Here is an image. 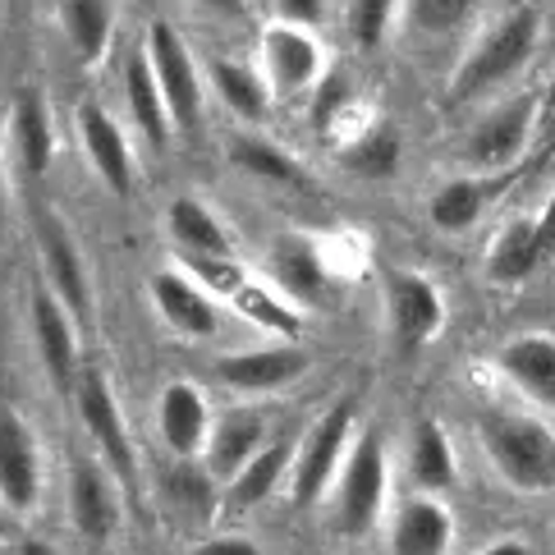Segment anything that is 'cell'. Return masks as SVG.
Segmentation results:
<instances>
[{"label": "cell", "instance_id": "1", "mask_svg": "<svg viewBox=\"0 0 555 555\" xmlns=\"http://www.w3.org/2000/svg\"><path fill=\"white\" fill-rule=\"evenodd\" d=\"M478 441L495 478L524 495L555 491V427L528 413H482Z\"/></svg>", "mask_w": 555, "mask_h": 555}, {"label": "cell", "instance_id": "2", "mask_svg": "<svg viewBox=\"0 0 555 555\" xmlns=\"http://www.w3.org/2000/svg\"><path fill=\"white\" fill-rule=\"evenodd\" d=\"M542 47V14L532 5L509 10L464 51V61L450 74V96L454 102H468V96H482L491 88L509 83L532 55Z\"/></svg>", "mask_w": 555, "mask_h": 555}, {"label": "cell", "instance_id": "3", "mask_svg": "<svg viewBox=\"0 0 555 555\" xmlns=\"http://www.w3.org/2000/svg\"><path fill=\"white\" fill-rule=\"evenodd\" d=\"M386 491H390V464H386V441L382 431L353 436L345 454V468L335 478V524L349 538H363L386 514Z\"/></svg>", "mask_w": 555, "mask_h": 555}, {"label": "cell", "instance_id": "4", "mask_svg": "<svg viewBox=\"0 0 555 555\" xmlns=\"http://www.w3.org/2000/svg\"><path fill=\"white\" fill-rule=\"evenodd\" d=\"M353 418H359L353 400H335L322 418L312 423L304 446L294 450V478H289L294 505H317L335 487V478H340V468H345V454L353 446Z\"/></svg>", "mask_w": 555, "mask_h": 555}, {"label": "cell", "instance_id": "5", "mask_svg": "<svg viewBox=\"0 0 555 555\" xmlns=\"http://www.w3.org/2000/svg\"><path fill=\"white\" fill-rule=\"evenodd\" d=\"M257 55H262V74L267 83L275 88V96H299L312 92L317 78L331 69L326 42L312 28L285 24V18H271L257 37Z\"/></svg>", "mask_w": 555, "mask_h": 555}, {"label": "cell", "instance_id": "6", "mask_svg": "<svg viewBox=\"0 0 555 555\" xmlns=\"http://www.w3.org/2000/svg\"><path fill=\"white\" fill-rule=\"evenodd\" d=\"M147 61H152V74L156 83H162V96H166V111H170V125L175 129H193L197 115H203V102H207V88H203V74L193 65V51L175 24L166 18H156L147 28Z\"/></svg>", "mask_w": 555, "mask_h": 555}, {"label": "cell", "instance_id": "7", "mask_svg": "<svg viewBox=\"0 0 555 555\" xmlns=\"http://www.w3.org/2000/svg\"><path fill=\"white\" fill-rule=\"evenodd\" d=\"M532 125H538V92L509 96V102H501L478 129L468 133L464 162L478 175H505V170H514L528 156Z\"/></svg>", "mask_w": 555, "mask_h": 555}, {"label": "cell", "instance_id": "8", "mask_svg": "<svg viewBox=\"0 0 555 555\" xmlns=\"http://www.w3.org/2000/svg\"><path fill=\"white\" fill-rule=\"evenodd\" d=\"M42 501V441L18 409L0 404V509L28 519Z\"/></svg>", "mask_w": 555, "mask_h": 555}, {"label": "cell", "instance_id": "9", "mask_svg": "<svg viewBox=\"0 0 555 555\" xmlns=\"http://www.w3.org/2000/svg\"><path fill=\"white\" fill-rule=\"evenodd\" d=\"M386 331L400 349H423L446 331V294L418 271L386 275Z\"/></svg>", "mask_w": 555, "mask_h": 555}, {"label": "cell", "instance_id": "10", "mask_svg": "<svg viewBox=\"0 0 555 555\" xmlns=\"http://www.w3.org/2000/svg\"><path fill=\"white\" fill-rule=\"evenodd\" d=\"M312 372V353L299 340L271 345V349H240L216 359V382L234 395H275L304 382Z\"/></svg>", "mask_w": 555, "mask_h": 555}, {"label": "cell", "instance_id": "11", "mask_svg": "<svg viewBox=\"0 0 555 555\" xmlns=\"http://www.w3.org/2000/svg\"><path fill=\"white\" fill-rule=\"evenodd\" d=\"M74 404H78V418H83L92 446L106 454V464L115 468V478H133V446H129V423L120 413V400L106 382V372H83L74 386Z\"/></svg>", "mask_w": 555, "mask_h": 555}, {"label": "cell", "instance_id": "12", "mask_svg": "<svg viewBox=\"0 0 555 555\" xmlns=\"http://www.w3.org/2000/svg\"><path fill=\"white\" fill-rule=\"evenodd\" d=\"M28 312H33V340H37V353H42V363L51 372L55 390L74 395L78 386V326H74V312L65 308V299L55 294L51 285H37L28 294Z\"/></svg>", "mask_w": 555, "mask_h": 555}, {"label": "cell", "instance_id": "13", "mask_svg": "<svg viewBox=\"0 0 555 555\" xmlns=\"http://www.w3.org/2000/svg\"><path fill=\"white\" fill-rule=\"evenodd\" d=\"M74 125H78V143H83L92 170L102 175V184L111 193H129L133 189V175H138V162H133V147H129V133L115 115L102 106V102H83L74 111Z\"/></svg>", "mask_w": 555, "mask_h": 555}, {"label": "cell", "instance_id": "14", "mask_svg": "<svg viewBox=\"0 0 555 555\" xmlns=\"http://www.w3.org/2000/svg\"><path fill=\"white\" fill-rule=\"evenodd\" d=\"M211 427H216L211 404L193 382H170L156 395V431H162V441L175 460H203Z\"/></svg>", "mask_w": 555, "mask_h": 555}, {"label": "cell", "instance_id": "15", "mask_svg": "<svg viewBox=\"0 0 555 555\" xmlns=\"http://www.w3.org/2000/svg\"><path fill=\"white\" fill-rule=\"evenodd\" d=\"M152 308L156 317L184 340H211L221 317H216V294H207L189 271H156L152 275Z\"/></svg>", "mask_w": 555, "mask_h": 555}, {"label": "cell", "instance_id": "16", "mask_svg": "<svg viewBox=\"0 0 555 555\" xmlns=\"http://www.w3.org/2000/svg\"><path fill=\"white\" fill-rule=\"evenodd\" d=\"M495 372H501L528 404L555 413V335H542V331L514 335V340H505V349L495 353Z\"/></svg>", "mask_w": 555, "mask_h": 555}, {"label": "cell", "instance_id": "17", "mask_svg": "<svg viewBox=\"0 0 555 555\" xmlns=\"http://www.w3.org/2000/svg\"><path fill=\"white\" fill-rule=\"evenodd\" d=\"M454 551V514L431 491L400 501L390 519V555H450Z\"/></svg>", "mask_w": 555, "mask_h": 555}, {"label": "cell", "instance_id": "18", "mask_svg": "<svg viewBox=\"0 0 555 555\" xmlns=\"http://www.w3.org/2000/svg\"><path fill=\"white\" fill-rule=\"evenodd\" d=\"M69 519L88 542H111L120 528V491L111 473L92 460H78L69 473Z\"/></svg>", "mask_w": 555, "mask_h": 555}, {"label": "cell", "instance_id": "19", "mask_svg": "<svg viewBox=\"0 0 555 555\" xmlns=\"http://www.w3.org/2000/svg\"><path fill=\"white\" fill-rule=\"evenodd\" d=\"M271 441V427L262 413H253V409H234V413H221L211 427V441L203 450V460H207V473L216 482H234L244 473V464L253 460L257 450H262Z\"/></svg>", "mask_w": 555, "mask_h": 555}, {"label": "cell", "instance_id": "20", "mask_svg": "<svg viewBox=\"0 0 555 555\" xmlns=\"http://www.w3.org/2000/svg\"><path fill=\"white\" fill-rule=\"evenodd\" d=\"M37 248H42L47 285L61 294L74 317H88L92 289H88V267H83V253H78L74 234L55 221V216H37Z\"/></svg>", "mask_w": 555, "mask_h": 555}, {"label": "cell", "instance_id": "21", "mask_svg": "<svg viewBox=\"0 0 555 555\" xmlns=\"http://www.w3.org/2000/svg\"><path fill=\"white\" fill-rule=\"evenodd\" d=\"M267 275H271V285L281 289L285 299L299 304V308L326 304V294H331V267H326V257L317 253L308 240H281V244H271Z\"/></svg>", "mask_w": 555, "mask_h": 555}, {"label": "cell", "instance_id": "22", "mask_svg": "<svg viewBox=\"0 0 555 555\" xmlns=\"http://www.w3.org/2000/svg\"><path fill=\"white\" fill-rule=\"evenodd\" d=\"M335 156L359 180H390V175H400V162H404V133L395 120L372 115L363 129H353L349 138L335 143Z\"/></svg>", "mask_w": 555, "mask_h": 555}, {"label": "cell", "instance_id": "23", "mask_svg": "<svg viewBox=\"0 0 555 555\" xmlns=\"http://www.w3.org/2000/svg\"><path fill=\"white\" fill-rule=\"evenodd\" d=\"M166 234L180 248V257H234V234L207 203H197L193 193L175 197L166 207Z\"/></svg>", "mask_w": 555, "mask_h": 555}, {"label": "cell", "instance_id": "24", "mask_svg": "<svg viewBox=\"0 0 555 555\" xmlns=\"http://www.w3.org/2000/svg\"><path fill=\"white\" fill-rule=\"evenodd\" d=\"M55 18H61L78 65L92 69L106 61L115 42V0H55Z\"/></svg>", "mask_w": 555, "mask_h": 555}, {"label": "cell", "instance_id": "25", "mask_svg": "<svg viewBox=\"0 0 555 555\" xmlns=\"http://www.w3.org/2000/svg\"><path fill=\"white\" fill-rule=\"evenodd\" d=\"M505 184V175H454L431 193V225L446 234H464L482 221V211L491 203V193Z\"/></svg>", "mask_w": 555, "mask_h": 555}, {"label": "cell", "instance_id": "26", "mask_svg": "<svg viewBox=\"0 0 555 555\" xmlns=\"http://www.w3.org/2000/svg\"><path fill=\"white\" fill-rule=\"evenodd\" d=\"M10 143L28 175H47L55 162V120L42 92H18L10 106Z\"/></svg>", "mask_w": 555, "mask_h": 555}, {"label": "cell", "instance_id": "27", "mask_svg": "<svg viewBox=\"0 0 555 555\" xmlns=\"http://www.w3.org/2000/svg\"><path fill=\"white\" fill-rule=\"evenodd\" d=\"M542 267V244H538V221L532 216H514L487 244V275L495 285H524L532 271Z\"/></svg>", "mask_w": 555, "mask_h": 555}, {"label": "cell", "instance_id": "28", "mask_svg": "<svg viewBox=\"0 0 555 555\" xmlns=\"http://www.w3.org/2000/svg\"><path fill=\"white\" fill-rule=\"evenodd\" d=\"M211 88L216 96L225 102V111L234 120L244 125H262L271 115V102H275V88L267 83L262 69H253L244 61H216L211 65Z\"/></svg>", "mask_w": 555, "mask_h": 555}, {"label": "cell", "instance_id": "29", "mask_svg": "<svg viewBox=\"0 0 555 555\" xmlns=\"http://www.w3.org/2000/svg\"><path fill=\"white\" fill-rule=\"evenodd\" d=\"M125 102H129V115H133L138 133H143L152 147H166V138H170L175 125H170L166 96H162V83H156V74H152L147 51H133L125 61Z\"/></svg>", "mask_w": 555, "mask_h": 555}, {"label": "cell", "instance_id": "30", "mask_svg": "<svg viewBox=\"0 0 555 555\" xmlns=\"http://www.w3.org/2000/svg\"><path fill=\"white\" fill-rule=\"evenodd\" d=\"M225 156L234 162V170L253 175V180L285 184V189H304L308 184V170L299 166V156L267 143V138H257V133H230L225 138Z\"/></svg>", "mask_w": 555, "mask_h": 555}, {"label": "cell", "instance_id": "31", "mask_svg": "<svg viewBox=\"0 0 555 555\" xmlns=\"http://www.w3.org/2000/svg\"><path fill=\"white\" fill-rule=\"evenodd\" d=\"M409 473H413V482H418V491H431V495L454 487V478H460L454 441L436 418H423L418 427H413V436H409Z\"/></svg>", "mask_w": 555, "mask_h": 555}, {"label": "cell", "instance_id": "32", "mask_svg": "<svg viewBox=\"0 0 555 555\" xmlns=\"http://www.w3.org/2000/svg\"><path fill=\"white\" fill-rule=\"evenodd\" d=\"M285 468H294V446L289 441H267L262 450L253 454V460L244 464V473L230 482V505L234 509H253V505H262L267 495L281 487L285 478Z\"/></svg>", "mask_w": 555, "mask_h": 555}, {"label": "cell", "instance_id": "33", "mask_svg": "<svg viewBox=\"0 0 555 555\" xmlns=\"http://www.w3.org/2000/svg\"><path fill=\"white\" fill-rule=\"evenodd\" d=\"M308 115H312V125H317V129L335 133V143H340V138L349 133V120H353V115H363V102H359V88H353V78H349L345 69H335V65H331L322 78H317Z\"/></svg>", "mask_w": 555, "mask_h": 555}, {"label": "cell", "instance_id": "34", "mask_svg": "<svg viewBox=\"0 0 555 555\" xmlns=\"http://www.w3.org/2000/svg\"><path fill=\"white\" fill-rule=\"evenodd\" d=\"M230 304L240 308V317H248L253 326L281 335V340H299V335H304V312L294 308V299H285L275 285H253L248 281Z\"/></svg>", "mask_w": 555, "mask_h": 555}, {"label": "cell", "instance_id": "35", "mask_svg": "<svg viewBox=\"0 0 555 555\" xmlns=\"http://www.w3.org/2000/svg\"><path fill=\"white\" fill-rule=\"evenodd\" d=\"M482 0H404L400 18L418 37H460L478 18Z\"/></svg>", "mask_w": 555, "mask_h": 555}, {"label": "cell", "instance_id": "36", "mask_svg": "<svg viewBox=\"0 0 555 555\" xmlns=\"http://www.w3.org/2000/svg\"><path fill=\"white\" fill-rule=\"evenodd\" d=\"M400 5L404 0H349L345 5V28L353 37V47L359 51L382 47L386 33L395 28V18H400Z\"/></svg>", "mask_w": 555, "mask_h": 555}, {"label": "cell", "instance_id": "37", "mask_svg": "<svg viewBox=\"0 0 555 555\" xmlns=\"http://www.w3.org/2000/svg\"><path fill=\"white\" fill-rule=\"evenodd\" d=\"M180 271H189L216 299H234V294L248 285V271L234 262V257H180Z\"/></svg>", "mask_w": 555, "mask_h": 555}, {"label": "cell", "instance_id": "38", "mask_svg": "<svg viewBox=\"0 0 555 555\" xmlns=\"http://www.w3.org/2000/svg\"><path fill=\"white\" fill-rule=\"evenodd\" d=\"M170 491L180 495V501L197 505L203 514L216 505V495H211V473H175V478H170Z\"/></svg>", "mask_w": 555, "mask_h": 555}, {"label": "cell", "instance_id": "39", "mask_svg": "<svg viewBox=\"0 0 555 555\" xmlns=\"http://www.w3.org/2000/svg\"><path fill=\"white\" fill-rule=\"evenodd\" d=\"M322 14H326V0H275V18L299 24V28H317Z\"/></svg>", "mask_w": 555, "mask_h": 555}, {"label": "cell", "instance_id": "40", "mask_svg": "<svg viewBox=\"0 0 555 555\" xmlns=\"http://www.w3.org/2000/svg\"><path fill=\"white\" fill-rule=\"evenodd\" d=\"M189 555H262V551H257V542H248V538H207Z\"/></svg>", "mask_w": 555, "mask_h": 555}, {"label": "cell", "instance_id": "41", "mask_svg": "<svg viewBox=\"0 0 555 555\" xmlns=\"http://www.w3.org/2000/svg\"><path fill=\"white\" fill-rule=\"evenodd\" d=\"M538 221V244H542V262H555V189L546 197V207L532 216Z\"/></svg>", "mask_w": 555, "mask_h": 555}, {"label": "cell", "instance_id": "42", "mask_svg": "<svg viewBox=\"0 0 555 555\" xmlns=\"http://www.w3.org/2000/svg\"><path fill=\"white\" fill-rule=\"evenodd\" d=\"M193 5L216 14V18H244L248 14V0H193Z\"/></svg>", "mask_w": 555, "mask_h": 555}, {"label": "cell", "instance_id": "43", "mask_svg": "<svg viewBox=\"0 0 555 555\" xmlns=\"http://www.w3.org/2000/svg\"><path fill=\"white\" fill-rule=\"evenodd\" d=\"M478 555H532V551H528V542H519V538H505V542L482 546Z\"/></svg>", "mask_w": 555, "mask_h": 555}, {"label": "cell", "instance_id": "44", "mask_svg": "<svg viewBox=\"0 0 555 555\" xmlns=\"http://www.w3.org/2000/svg\"><path fill=\"white\" fill-rule=\"evenodd\" d=\"M5 211H10V175H5V152H0V230H5Z\"/></svg>", "mask_w": 555, "mask_h": 555}, {"label": "cell", "instance_id": "45", "mask_svg": "<svg viewBox=\"0 0 555 555\" xmlns=\"http://www.w3.org/2000/svg\"><path fill=\"white\" fill-rule=\"evenodd\" d=\"M18 555H61V551H55L51 542H37V538H28L24 546H18Z\"/></svg>", "mask_w": 555, "mask_h": 555}]
</instances>
